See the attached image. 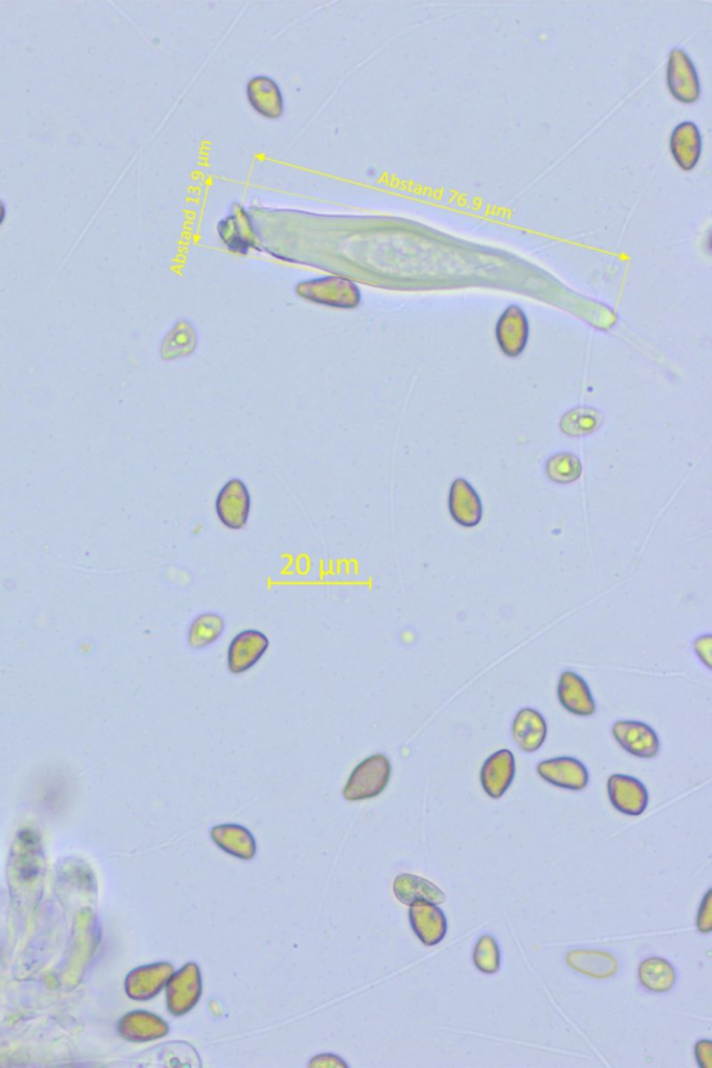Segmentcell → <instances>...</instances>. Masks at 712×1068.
<instances>
[{
    "label": "cell",
    "mask_w": 712,
    "mask_h": 1068,
    "mask_svg": "<svg viewBox=\"0 0 712 1068\" xmlns=\"http://www.w3.org/2000/svg\"><path fill=\"white\" fill-rule=\"evenodd\" d=\"M473 963L477 970L483 974H496L501 966V952L496 938L491 935H483L477 941L473 950Z\"/></svg>",
    "instance_id": "29"
},
{
    "label": "cell",
    "mask_w": 712,
    "mask_h": 1068,
    "mask_svg": "<svg viewBox=\"0 0 712 1068\" xmlns=\"http://www.w3.org/2000/svg\"><path fill=\"white\" fill-rule=\"evenodd\" d=\"M309 1067L347 1068L348 1064L345 1063L343 1059H340V1057L336 1055H330V1053H326V1055H319L313 1057L311 1062H309Z\"/></svg>",
    "instance_id": "33"
},
{
    "label": "cell",
    "mask_w": 712,
    "mask_h": 1068,
    "mask_svg": "<svg viewBox=\"0 0 712 1068\" xmlns=\"http://www.w3.org/2000/svg\"><path fill=\"white\" fill-rule=\"evenodd\" d=\"M558 700L566 711L576 717H592L597 704L585 679L573 671H564L558 681Z\"/></svg>",
    "instance_id": "14"
},
{
    "label": "cell",
    "mask_w": 712,
    "mask_h": 1068,
    "mask_svg": "<svg viewBox=\"0 0 712 1068\" xmlns=\"http://www.w3.org/2000/svg\"><path fill=\"white\" fill-rule=\"evenodd\" d=\"M213 842L224 852L240 860H252L256 854L254 835L247 828L237 824H223L210 831Z\"/></svg>",
    "instance_id": "22"
},
{
    "label": "cell",
    "mask_w": 712,
    "mask_h": 1068,
    "mask_svg": "<svg viewBox=\"0 0 712 1068\" xmlns=\"http://www.w3.org/2000/svg\"><path fill=\"white\" fill-rule=\"evenodd\" d=\"M604 416L600 409L576 407L569 409L560 420V430L568 437H586L603 426Z\"/></svg>",
    "instance_id": "24"
},
{
    "label": "cell",
    "mask_w": 712,
    "mask_h": 1068,
    "mask_svg": "<svg viewBox=\"0 0 712 1068\" xmlns=\"http://www.w3.org/2000/svg\"><path fill=\"white\" fill-rule=\"evenodd\" d=\"M541 779L565 790L580 792L589 785L590 775L585 764L573 757H555L537 765Z\"/></svg>",
    "instance_id": "8"
},
{
    "label": "cell",
    "mask_w": 712,
    "mask_h": 1068,
    "mask_svg": "<svg viewBox=\"0 0 712 1068\" xmlns=\"http://www.w3.org/2000/svg\"><path fill=\"white\" fill-rule=\"evenodd\" d=\"M409 921L415 935L425 946H436L448 931L447 918L437 904L418 902L409 906Z\"/></svg>",
    "instance_id": "13"
},
{
    "label": "cell",
    "mask_w": 712,
    "mask_h": 1068,
    "mask_svg": "<svg viewBox=\"0 0 712 1068\" xmlns=\"http://www.w3.org/2000/svg\"><path fill=\"white\" fill-rule=\"evenodd\" d=\"M607 789L611 804L619 813L637 817L649 806V792L635 776L612 775L608 779Z\"/></svg>",
    "instance_id": "10"
},
{
    "label": "cell",
    "mask_w": 712,
    "mask_h": 1068,
    "mask_svg": "<svg viewBox=\"0 0 712 1068\" xmlns=\"http://www.w3.org/2000/svg\"><path fill=\"white\" fill-rule=\"evenodd\" d=\"M6 215H7V210H6L5 202L0 201V226H2L3 223H5Z\"/></svg>",
    "instance_id": "34"
},
{
    "label": "cell",
    "mask_w": 712,
    "mask_h": 1068,
    "mask_svg": "<svg viewBox=\"0 0 712 1068\" xmlns=\"http://www.w3.org/2000/svg\"><path fill=\"white\" fill-rule=\"evenodd\" d=\"M530 325L522 306L509 305L501 313L496 325L498 348L508 358H518L528 347Z\"/></svg>",
    "instance_id": "5"
},
{
    "label": "cell",
    "mask_w": 712,
    "mask_h": 1068,
    "mask_svg": "<svg viewBox=\"0 0 712 1068\" xmlns=\"http://www.w3.org/2000/svg\"><path fill=\"white\" fill-rule=\"evenodd\" d=\"M195 350H197V331L190 322L181 320L167 334L160 354L163 359L172 361V359L191 355Z\"/></svg>",
    "instance_id": "27"
},
{
    "label": "cell",
    "mask_w": 712,
    "mask_h": 1068,
    "mask_svg": "<svg viewBox=\"0 0 712 1068\" xmlns=\"http://www.w3.org/2000/svg\"><path fill=\"white\" fill-rule=\"evenodd\" d=\"M173 974L174 967L170 963H156L142 967L140 970H135L128 978V993L131 998L138 1000L155 998L165 988Z\"/></svg>",
    "instance_id": "20"
},
{
    "label": "cell",
    "mask_w": 712,
    "mask_h": 1068,
    "mask_svg": "<svg viewBox=\"0 0 712 1068\" xmlns=\"http://www.w3.org/2000/svg\"><path fill=\"white\" fill-rule=\"evenodd\" d=\"M516 763L514 754L507 749L497 751L484 761L480 782L487 796L501 799L514 781Z\"/></svg>",
    "instance_id": "15"
},
{
    "label": "cell",
    "mask_w": 712,
    "mask_h": 1068,
    "mask_svg": "<svg viewBox=\"0 0 712 1068\" xmlns=\"http://www.w3.org/2000/svg\"><path fill=\"white\" fill-rule=\"evenodd\" d=\"M667 85L676 101L686 103V105H693L701 98L699 73L689 53L679 46L669 52Z\"/></svg>",
    "instance_id": "3"
},
{
    "label": "cell",
    "mask_w": 712,
    "mask_h": 1068,
    "mask_svg": "<svg viewBox=\"0 0 712 1068\" xmlns=\"http://www.w3.org/2000/svg\"><path fill=\"white\" fill-rule=\"evenodd\" d=\"M269 639L259 630H244L231 640L227 651V667L231 674L240 675L254 668L269 649Z\"/></svg>",
    "instance_id": "9"
},
{
    "label": "cell",
    "mask_w": 712,
    "mask_h": 1068,
    "mask_svg": "<svg viewBox=\"0 0 712 1068\" xmlns=\"http://www.w3.org/2000/svg\"><path fill=\"white\" fill-rule=\"evenodd\" d=\"M249 105L266 119H280L284 115V96L273 78L258 76L247 84Z\"/></svg>",
    "instance_id": "18"
},
{
    "label": "cell",
    "mask_w": 712,
    "mask_h": 1068,
    "mask_svg": "<svg viewBox=\"0 0 712 1068\" xmlns=\"http://www.w3.org/2000/svg\"><path fill=\"white\" fill-rule=\"evenodd\" d=\"M390 760L384 754H375L356 765L348 778L347 785L343 790V796L348 801H363L382 795L390 782Z\"/></svg>",
    "instance_id": "2"
},
{
    "label": "cell",
    "mask_w": 712,
    "mask_h": 1068,
    "mask_svg": "<svg viewBox=\"0 0 712 1068\" xmlns=\"http://www.w3.org/2000/svg\"><path fill=\"white\" fill-rule=\"evenodd\" d=\"M226 623L215 612H205L192 621L188 630V646L192 650H202L217 642L223 635Z\"/></svg>",
    "instance_id": "26"
},
{
    "label": "cell",
    "mask_w": 712,
    "mask_h": 1068,
    "mask_svg": "<svg viewBox=\"0 0 712 1068\" xmlns=\"http://www.w3.org/2000/svg\"><path fill=\"white\" fill-rule=\"evenodd\" d=\"M547 721L541 712L525 707L516 712L512 721V738L525 753L540 750L547 739Z\"/></svg>",
    "instance_id": "16"
},
{
    "label": "cell",
    "mask_w": 712,
    "mask_h": 1068,
    "mask_svg": "<svg viewBox=\"0 0 712 1068\" xmlns=\"http://www.w3.org/2000/svg\"><path fill=\"white\" fill-rule=\"evenodd\" d=\"M123 1032L134 1041H153L166 1037L169 1025L155 1014L137 1011L124 1020Z\"/></svg>",
    "instance_id": "25"
},
{
    "label": "cell",
    "mask_w": 712,
    "mask_h": 1068,
    "mask_svg": "<svg viewBox=\"0 0 712 1068\" xmlns=\"http://www.w3.org/2000/svg\"><path fill=\"white\" fill-rule=\"evenodd\" d=\"M697 929L701 934H710L712 931V890H708L697 914Z\"/></svg>",
    "instance_id": "30"
},
{
    "label": "cell",
    "mask_w": 712,
    "mask_h": 1068,
    "mask_svg": "<svg viewBox=\"0 0 712 1068\" xmlns=\"http://www.w3.org/2000/svg\"><path fill=\"white\" fill-rule=\"evenodd\" d=\"M448 511L462 528H476L483 519V503L479 493L464 477L451 483Z\"/></svg>",
    "instance_id": "11"
},
{
    "label": "cell",
    "mask_w": 712,
    "mask_h": 1068,
    "mask_svg": "<svg viewBox=\"0 0 712 1068\" xmlns=\"http://www.w3.org/2000/svg\"><path fill=\"white\" fill-rule=\"evenodd\" d=\"M612 736L623 750L637 758L649 760L660 754V738L657 732L644 722L617 721L612 725Z\"/></svg>",
    "instance_id": "7"
},
{
    "label": "cell",
    "mask_w": 712,
    "mask_h": 1068,
    "mask_svg": "<svg viewBox=\"0 0 712 1068\" xmlns=\"http://www.w3.org/2000/svg\"><path fill=\"white\" fill-rule=\"evenodd\" d=\"M637 975H639L640 985L653 993H667L672 991L676 984L674 966L662 957L653 956L643 960Z\"/></svg>",
    "instance_id": "23"
},
{
    "label": "cell",
    "mask_w": 712,
    "mask_h": 1068,
    "mask_svg": "<svg viewBox=\"0 0 712 1068\" xmlns=\"http://www.w3.org/2000/svg\"><path fill=\"white\" fill-rule=\"evenodd\" d=\"M202 996V975L198 964L188 963L167 982V1007L174 1016L190 1013Z\"/></svg>",
    "instance_id": "4"
},
{
    "label": "cell",
    "mask_w": 712,
    "mask_h": 1068,
    "mask_svg": "<svg viewBox=\"0 0 712 1068\" xmlns=\"http://www.w3.org/2000/svg\"><path fill=\"white\" fill-rule=\"evenodd\" d=\"M694 1055H696L697 1064L701 1068H712V1042L708 1039L699 1041L694 1046Z\"/></svg>",
    "instance_id": "32"
},
{
    "label": "cell",
    "mask_w": 712,
    "mask_h": 1068,
    "mask_svg": "<svg viewBox=\"0 0 712 1068\" xmlns=\"http://www.w3.org/2000/svg\"><path fill=\"white\" fill-rule=\"evenodd\" d=\"M216 514L220 522L231 530L245 528L251 514V494L240 479L224 484L216 498Z\"/></svg>",
    "instance_id": "6"
},
{
    "label": "cell",
    "mask_w": 712,
    "mask_h": 1068,
    "mask_svg": "<svg viewBox=\"0 0 712 1068\" xmlns=\"http://www.w3.org/2000/svg\"><path fill=\"white\" fill-rule=\"evenodd\" d=\"M544 471L553 483L572 484L582 477L583 465L578 455L566 451L558 452L547 459Z\"/></svg>",
    "instance_id": "28"
},
{
    "label": "cell",
    "mask_w": 712,
    "mask_h": 1068,
    "mask_svg": "<svg viewBox=\"0 0 712 1068\" xmlns=\"http://www.w3.org/2000/svg\"><path fill=\"white\" fill-rule=\"evenodd\" d=\"M295 293L313 304L338 309H355L362 301L358 286L344 277L329 276L301 281L295 288Z\"/></svg>",
    "instance_id": "1"
},
{
    "label": "cell",
    "mask_w": 712,
    "mask_h": 1068,
    "mask_svg": "<svg viewBox=\"0 0 712 1068\" xmlns=\"http://www.w3.org/2000/svg\"><path fill=\"white\" fill-rule=\"evenodd\" d=\"M669 151L683 172H692L699 165L703 153V135L694 121L679 123L669 138Z\"/></svg>",
    "instance_id": "12"
},
{
    "label": "cell",
    "mask_w": 712,
    "mask_h": 1068,
    "mask_svg": "<svg viewBox=\"0 0 712 1068\" xmlns=\"http://www.w3.org/2000/svg\"><path fill=\"white\" fill-rule=\"evenodd\" d=\"M694 651H696L697 657L708 669H711L712 660V637L711 635H704L697 637L696 642L693 644Z\"/></svg>",
    "instance_id": "31"
},
{
    "label": "cell",
    "mask_w": 712,
    "mask_h": 1068,
    "mask_svg": "<svg viewBox=\"0 0 712 1068\" xmlns=\"http://www.w3.org/2000/svg\"><path fill=\"white\" fill-rule=\"evenodd\" d=\"M566 963L576 973L607 979L618 973V960L611 953L594 949H575L566 954Z\"/></svg>",
    "instance_id": "19"
},
{
    "label": "cell",
    "mask_w": 712,
    "mask_h": 1068,
    "mask_svg": "<svg viewBox=\"0 0 712 1068\" xmlns=\"http://www.w3.org/2000/svg\"><path fill=\"white\" fill-rule=\"evenodd\" d=\"M233 213L223 219L217 226V233L230 251L247 255L255 247L256 234L247 210L234 205Z\"/></svg>",
    "instance_id": "17"
},
{
    "label": "cell",
    "mask_w": 712,
    "mask_h": 1068,
    "mask_svg": "<svg viewBox=\"0 0 712 1068\" xmlns=\"http://www.w3.org/2000/svg\"><path fill=\"white\" fill-rule=\"evenodd\" d=\"M394 895L398 902L405 906H412L418 902H429L439 906L445 903L447 897L439 886L427 879L412 874H400L394 879Z\"/></svg>",
    "instance_id": "21"
}]
</instances>
